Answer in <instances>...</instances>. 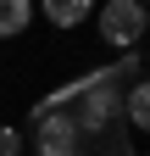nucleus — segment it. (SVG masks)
I'll use <instances>...</instances> for the list:
<instances>
[{"label": "nucleus", "instance_id": "nucleus-1", "mask_svg": "<svg viewBox=\"0 0 150 156\" xmlns=\"http://www.w3.org/2000/svg\"><path fill=\"white\" fill-rule=\"evenodd\" d=\"M100 39L117 50H134L145 39V6L139 0H106L100 6Z\"/></svg>", "mask_w": 150, "mask_h": 156}, {"label": "nucleus", "instance_id": "nucleus-2", "mask_svg": "<svg viewBox=\"0 0 150 156\" xmlns=\"http://www.w3.org/2000/svg\"><path fill=\"white\" fill-rule=\"evenodd\" d=\"M33 151H39V156H72V151H78V128H72V117H39Z\"/></svg>", "mask_w": 150, "mask_h": 156}, {"label": "nucleus", "instance_id": "nucleus-3", "mask_svg": "<svg viewBox=\"0 0 150 156\" xmlns=\"http://www.w3.org/2000/svg\"><path fill=\"white\" fill-rule=\"evenodd\" d=\"M33 11H45V17H50L56 28H78L84 17L95 11V0H39V6H33Z\"/></svg>", "mask_w": 150, "mask_h": 156}, {"label": "nucleus", "instance_id": "nucleus-4", "mask_svg": "<svg viewBox=\"0 0 150 156\" xmlns=\"http://www.w3.org/2000/svg\"><path fill=\"white\" fill-rule=\"evenodd\" d=\"M33 23V0H0V39H17Z\"/></svg>", "mask_w": 150, "mask_h": 156}, {"label": "nucleus", "instance_id": "nucleus-5", "mask_svg": "<svg viewBox=\"0 0 150 156\" xmlns=\"http://www.w3.org/2000/svg\"><path fill=\"white\" fill-rule=\"evenodd\" d=\"M128 123H134V128H145V123H150V95H145V84L128 89Z\"/></svg>", "mask_w": 150, "mask_h": 156}, {"label": "nucleus", "instance_id": "nucleus-6", "mask_svg": "<svg viewBox=\"0 0 150 156\" xmlns=\"http://www.w3.org/2000/svg\"><path fill=\"white\" fill-rule=\"evenodd\" d=\"M0 156H22V128L0 123Z\"/></svg>", "mask_w": 150, "mask_h": 156}]
</instances>
